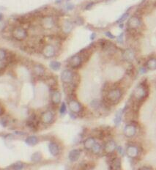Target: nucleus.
<instances>
[{
    "mask_svg": "<svg viewBox=\"0 0 156 170\" xmlns=\"http://www.w3.org/2000/svg\"><path fill=\"white\" fill-rule=\"evenodd\" d=\"M149 94V88L146 82H141L133 92V97L136 102H141L146 98Z\"/></svg>",
    "mask_w": 156,
    "mask_h": 170,
    "instance_id": "obj_1",
    "label": "nucleus"
},
{
    "mask_svg": "<svg viewBox=\"0 0 156 170\" xmlns=\"http://www.w3.org/2000/svg\"><path fill=\"white\" fill-rule=\"evenodd\" d=\"M122 96V92L120 88L115 87L109 89L107 92L105 100L106 103L109 104H116L120 100Z\"/></svg>",
    "mask_w": 156,
    "mask_h": 170,
    "instance_id": "obj_2",
    "label": "nucleus"
},
{
    "mask_svg": "<svg viewBox=\"0 0 156 170\" xmlns=\"http://www.w3.org/2000/svg\"><path fill=\"white\" fill-rule=\"evenodd\" d=\"M12 36L15 40L22 41L27 37L28 32L24 27H22L21 26H17L12 29Z\"/></svg>",
    "mask_w": 156,
    "mask_h": 170,
    "instance_id": "obj_3",
    "label": "nucleus"
},
{
    "mask_svg": "<svg viewBox=\"0 0 156 170\" xmlns=\"http://www.w3.org/2000/svg\"><path fill=\"white\" fill-rule=\"evenodd\" d=\"M125 153L129 158L132 160H136L139 158L141 151L140 148L135 144H129L125 149Z\"/></svg>",
    "mask_w": 156,
    "mask_h": 170,
    "instance_id": "obj_4",
    "label": "nucleus"
},
{
    "mask_svg": "<svg viewBox=\"0 0 156 170\" xmlns=\"http://www.w3.org/2000/svg\"><path fill=\"white\" fill-rule=\"evenodd\" d=\"M137 133V126L134 122L127 124L123 128V134L126 138H133Z\"/></svg>",
    "mask_w": 156,
    "mask_h": 170,
    "instance_id": "obj_5",
    "label": "nucleus"
},
{
    "mask_svg": "<svg viewBox=\"0 0 156 170\" xmlns=\"http://www.w3.org/2000/svg\"><path fill=\"white\" fill-rule=\"evenodd\" d=\"M68 107L70 112L75 114H79L83 111V106L79 102L75 99H70L68 101Z\"/></svg>",
    "mask_w": 156,
    "mask_h": 170,
    "instance_id": "obj_6",
    "label": "nucleus"
},
{
    "mask_svg": "<svg viewBox=\"0 0 156 170\" xmlns=\"http://www.w3.org/2000/svg\"><path fill=\"white\" fill-rule=\"evenodd\" d=\"M55 22L53 16L51 15H45L41 19V26L45 29H51L55 26Z\"/></svg>",
    "mask_w": 156,
    "mask_h": 170,
    "instance_id": "obj_7",
    "label": "nucleus"
},
{
    "mask_svg": "<svg viewBox=\"0 0 156 170\" xmlns=\"http://www.w3.org/2000/svg\"><path fill=\"white\" fill-rule=\"evenodd\" d=\"M41 52L45 58H52L56 55V48L52 44H46L42 48Z\"/></svg>",
    "mask_w": 156,
    "mask_h": 170,
    "instance_id": "obj_8",
    "label": "nucleus"
},
{
    "mask_svg": "<svg viewBox=\"0 0 156 170\" xmlns=\"http://www.w3.org/2000/svg\"><path fill=\"white\" fill-rule=\"evenodd\" d=\"M74 73L69 69H66L62 72L60 75V79L64 84H70L73 81Z\"/></svg>",
    "mask_w": 156,
    "mask_h": 170,
    "instance_id": "obj_9",
    "label": "nucleus"
},
{
    "mask_svg": "<svg viewBox=\"0 0 156 170\" xmlns=\"http://www.w3.org/2000/svg\"><path fill=\"white\" fill-rule=\"evenodd\" d=\"M54 115L53 113L52 112L51 110H47V111H43L40 116V122L43 125H49L51 124L53 120Z\"/></svg>",
    "mask_w": 156,
    "mask_h": 170,
    "instance_id": "obj_10",
    "label": "nucleus"
},
{
    "mask_svg": "<svg viewBox=\"0 0 156 170\" xmlns=\"http://www.w3.org/2000/svg\"><path fill=\"white\" fill-rule=\"evenodd\" d=\"M116 142L112 139H110L108 141H107L105 142V144L103 146V152H105L106 155H111V154H114L115 150L116 149Z\"/></svg>",
    "mask_w": 156,
    "mask_h": 170,
    "instance_id": "obj_11",
    "label": "nucleus"
},
{
    "mask_svg": "<svg viewBox=\"0 0 156 170\" xmlns=\"http://www.w3.org/2000/svg\"><path fill=\"white\" fill-rule=\"evenodd\" d=\"M83 60L81 59V56L79 54H75L74 56H71L68 61L69 65L72 67V68H78L82 64Z\"/></svg>",
    "mask_w": 156,
    "mask_h": 170,
    "instance_id": "obj_12",
    "label": "nucleus"
},
{
    "mask_svg": "<svg viewBox=\"0 0 156 170\" xmlns=\"http://www.w3.org/2000/svg\"><path fill=\"white\" fill-rule=\"evenodd\" d=\"M122 58L127 62H132L135 58V52L131 48H127L122 53Z\"/></svg>",
    "mask_w": 156,
    "mask_h": 170,
    "instance_id": "obj_13",
    "label": "nucleus"
},
{
    "mask_svg": "<svg viewBox=\"0 0 156 170\" xmlns=\"http://www.w3.org/2000/svg\"><path fill=\"white\" fill-rule=\"evenodd\" d=\"M32 71L37 77H43L45 75V68L41 64H34L32 67Z\"/></svg>",
    "mask_w": 156,
    "mask_h": 170,
    "instance_id": "obj_14",
    "label": "nucleus"
},
{
    "mask_svg": "<svg viewBox=\"0 0 156 170\" xmlns=\"http://www.w3.org/2000/svg\"><path fill=\"white\" fill-rule=\"evenodd\" d=\"M111 170H122V161L118 157H113L110 160V169Z\"/></svg>",
    "mask_w": 156,
    "mask_h": 170,
    "instance_id": "obj_15",
    "label": "nucleus"
},
{
    "mask_svg": "<svg viewBox=\"0 0 156 170\" xmlns=\"http://www.w3.org/2000/svg\"><path fill=\"white\" fill-rule=\"evenodd\" d=\"M141 25V21L139 18L136 16H132L129 18L127 22V26L131 29H135L138 28Z\"/></svg>",
    "mask_w": 156,
    "mask_h": 170,
    "instance_id": "obj_16",
    "label": "nucleus"
},
{
    "mask_svg": "<svg viewBox=\"0 0 156 170\" xmlns=\"http://www.w3.org/2000/svg\"><path fill=\"white\" fill-rule=\"evenodd\" d=\"M81 152L78 149H73L70 151L68 154V158L71 162H76L81 157Z\"/></svg>",
    "mask_w": 156,
    "mask_h": 170,
    "instance_id": "obj_17",
    "label": "nucleus"
},
{
    "mask_svg": "<svg viewBox=\"0 0 156 170\" xmlns=\"http://www.w3.org/2000/svg\"><path fill=\"white\" fill-rule=\"evenodd\" d=\"M48 150L53 156H57L60 152L59 146L54 141H51L48 144Z\"/></svg>",
    "mask_w": 156,
    "mask_h": 170,
    "instance_id": "obj_18",
    "label": "nucleus"
},
{
    "mask_svg": "<svg viewBox=\"0 0 156 170\" xmlns=\"http://www.w3.org/2000/svg\"><path fill=\"white\" fill-rule=\"evenodd\" d=\"M96 139L93 136H90V137L86 138V139L83 141V147L86 149V150H91L92 147H94V144H96Z\"/></svg>",
    "mask_w": 156,
    "mask_h": 170,
    "instance_id": "obj_19",
    "label": "nucleus"
},
{
    "mask_svg": "<svg viewBox=\"0 0 156 170\" xmlns=\"http://www.w3.org/2000/svg\"><path fill=\"white\" fill-rule=\"evenodd\" d=\"M62 100V94L59 91L54 90L51 95V102L53 105H59Z\"/></svg>",
    "mask_w": 156,
    "mask_h": 170,
    "instance_id": "obj_20",
    "label": "nucleus"
},
{
    "mask_svg": "<svg viewBox=\"0 0 156 170\" xmlns=\"http://www.w3.org/2000/svg\"><path fill=\"white\" fill-rule=\"evenodd\" d=\"M62 29L66 34H68L71 32L72 29H73V23H71V21H70L69 20H65L62 24Z\"/></svg>",
    "mask_w": 156,
    "mask_h": 170,
    "instance_id": "obj_21",
    "label": "nucleus"
},
{
    "mask_svg": "<svg viewBox=\"0 0 156 170\" xmlns=\"http://www.w3.org/2000/svg\"><path fill=\"white\" fill-rule=\"evenodd\" d=\"M38 142L39 139L36 136H29L25 139V143L29 146H34Z\"/></svg>",
    "mask_w": 156,
    "mask_h": 170,
    "instance_id": "obj_22",
    "label": "nucleus"
},
{
    "mask_svg": "<svg viewBox=\"0 0 156 170\" xmlns=\"http://www.w3.org/2000/svg\"><path fill=\"white\" fill-rule=\"evenodd\" d=\"M123 114L124 111L122 109H120L118 111H116L114 118V124L116 126H119V125H120L121 122H122V116H123Z\"/></svg>",
    "mask_w": 156,
    "mask_h": 170,
    "instance_id": "obj_23",
    "label": "nucleus"
},
{
    "mask_svg": "<svg viewBox=\"0 0 156 170\" xmlns=\"http://www.w3.org/2000/svg\"><path fill=\"white\" fill-rule=\"evenodd\" d=\"M91 152L94 154V155H100V153L103 152V147L98 142H96L94 147L91 149Z\"/></svg>",
    "mask_w": 156,
    "mask_h": 170,
    "instance_id": "obj_24",
    "label": "nucleus"
},
{
    "mask_svg": "<svg viewBox=\"0 0 156 170\" xmlns=\"http://www.w3.org/2000/svg\"><path fill=\"white\" fill-rule=\"evenodd\" d=\"M146 68L149 70H156V58H150L147 60L146 63Z\"/></svg>",
    "mask_w": 156,
    "mask_h": 170,
    "instance_id": "obj_25",
    "label": "nucleus"
},
{
    "mask_svg": "<svg viewBox=\"0 0 156 170\" xmlns=\"http://www.w3.org/2000/svg\"><path fill=\"white\" fill-rule=\"evenodd\" d=\"M61 65H62L61 62L56 60L51 61L49 64L50 68H51L52 70H53V71H58V70H59V69L61 68Z\"/></svg>",
    "mask_w": 156,
    "mask_h": 170,
    "instance_id": "obj_26",
    "label": "nucleus"
},
{
    "mask_svg": "<svg viewBox=\"0 0 156 170\" xmlns=\"http://www.w3.org/2000/svg\"><path fill=\"white\" fill-rule=\"evenodd\" d=\"M46 82H47V84H48V86H49L50 87H51V88L54 87V86H56V84H57V81H56V79L53 76L48 77V78H47V79H46Z\"/></svg>",
    "mask_w": 156,
    "mask_h": 170,
    "instance_id": "obj_27",
    "label": "nucleus"
},
{
    "mask_svg": "<svg viewBox=\"0 0 156 170\" xmlns=\"http://www.w3.org/2000/svg\"><path fill=\"white\" fill-rule=\"evenodd\" d=\"M42 158V155L40 152H34V154H32L31 156V159L32 161H34V162H38L40 161V160H41Z\"/></svg>",
    "mask_w": 156,
    "mask_h": 170,
    "instance_id": "obj_28",
    "label": "nucleus"
},
{
    "mask_svg": "<svg viewBox=\"0 0 156 170\" xmlns=\"http://www.w3.org/2000/svg\"><path fill=\"white\" fill-rule=\"evenodd\" d=\"M67 113V104L65 102H62L59 106V114L61 115H64Z\"/></svg>",
    "mask_w": 156,
    "mask_h": 170,
    "instance_id": "obj_29",
    "label": "nucleus"
},
{
    "mask_svg": "<svg viewBox=\"0 0 156 170\" xmlns=\"http://www.w3.org/2000/svg\"><path fill=\"white\" fill-rule=\"evenodd\" d=\"M12 168L13 170H23V168H24V164L21 163V162H18V163L12 165Z\"/></svg>",
    "mask_w": 156,
    "mask_h": 170,
    "instance_id": "obj_30",
    "label": "nucleus"
},
{
    "mask_svg": "<svg viewBox=\"0 0 156 170\" xmlns=\"http://www.w3.org/2000/svg\"><path fill=\"white\" fill-rule=\"evenodd\" d=\"M7 55V52L5 51V50L2 49V48H0V61L6 60Z\"/></svg>",
    "mask_w": 156,
    "mask_h": 170,
    "instance_id": "obj_31",
    "label": "nucleus"
},
{
    "mask_svg": "<svg viewBox=\"0 0 156 170\" xmlns=\"http://www.w3.org/2000/svg\"><path fill=\"white\" fill-rule=\"evenodd\" d=\"M128 16H129L128 12H125V13H124L123 15H122V16H121L120 18L117 20V21H116V23H119V24H120V23H122L126 19H127Z\"/></svg>",
    "mask_w": 156,
    "mask_h": 170,
    "instance_id": "obj_32",
    "label": "nucleus"
},
{
    "mask_svg": "<svg viewBox=\"0 0 156 170\" xmlns=\"http://www.w3.org/2000/svg\"><path fill=\"white\" fill-rule=\"evenodd\" d=\"M116 39H117V42H119V43L122 44L123 43V41H124V33H121L120 34H119V36H118L117 37H116Z\"/></svg>",
    "mask_w": 156,
    "mask_h": 170,
    "instance_id": "obj_33",
    "label": "nucleus"
},
{
    "mask_svg": "<svg viewBox=\"0 0 156 170\" xmlns=\"http://www.w3.org/2000/svg\"><path fill=\"white\" fill-rule=\"evenodd\" d=\"M65 7L67 10H73L74 7H75V5H74L73 4H72V3H67V4H66Z\"/></svg>",
    "mask_w": 156,
    "mask_h": 170,
    "instance_id": "obj_34",
    "label": "nucleus"
},
{
    "mask_svg": "<svg viewBox=\"0 0 156 170\" xmlns=\"http://www.w3.org/2000/svg\"><path fill=\"white\" fill-rule=\"evenodd\" d=\"M105 36H106V37H108L109 39H114L115 38V36L111 32H108H108H105Z\"/></svg>",
    "mask_w": 156,
    "mask_h": 170,
    "instance_id": "obj_35",
    "label": "nucleus"
},
{
    "mask_svg": "<svg viewBox=\"0 0 156 170\" xmlns=\"http://www.w3.org/2000/svg\"><path fill=\"white\" fill-rule=\"evenodd\" d=\"M94 5V2H89L86 4V7H85V9H86V10H90Z\"/></svg>",
    "mask_w": 156,
    "mask_h": 170,
    "instance_id": "obj_36",
    "label": "nucleus"
},
{
    "mask_svg": "<svg viewBox=\"0 0 156 170\" xmlns=\"http://www.w3.org/2000/svg\"><path fill=\"white\" fill-rule=\"evenodd\" d=\"M138 71H139L140 74H144V73H146V68L144 67H140Z\"/></svg>",
    "mask_w": 156,
    "mask_h": 170,
    "instance_id": "obj_37",
    "label": "nucleus"
},
{
    "mask_svg": "<svg viewBox=\"0 0 156 170\" xmlns=\"http://www.w3.org/2000/svg\"><path fill=\"white\" fill-rule=\"evenodd\" d=\"M138 170H152V168L150 166H143L141 167H140Z\"/></svg>",
    "mask_w": 156,
    "mask_h": 170,
    "instance_id": "obj_38",
    "label": "nucleus"
},
{
    "mask_svg": "<svg viewBox=\"0 0 156 170\" xmlns=\"http://www.w3.org/2000/svg\"><path fill=\"white\" fill-rule=\"evenodd\" d=\"M95 37H96V33H92L91 34V35H90V40H94V39H95Z\"/></svg>",
    "mask_w": 156,
    "mask_h": 170,
    "instance_id": "obj_39",
    "label": "nucleus"
},
{
    "mask_svg": "<svg viewBox=\"0 0 156 170\" xmlns=\"http://www.w3.org/2000/svg\"><path fill=\"white\" fill-rule=\"evenodd\" d=\"M63 1H64V0H56V1H55V3H56V4H62Z\"/></svg>",
    "mask_w": 156,
    "mask_h": 170,
    "instance_id": "obj_40",
    "label": "nucleus"
},
{
    "mask_svg": "<svg viewBox=\"0 0 156 170\" xmlns=\"http://www.w3.org/2000/svg\"><path fill=\"white\" fill-rule=\"evenodd\" d=\"M3 112H4V109H3V108L0 106V116L2 115Z\"/></svg>",
    "mask_w": 156,
    "mask_h": 170,
    "instance_id": "obj_41",
    "label": "nucleus"
},
{
    "mask_svg": "<svg viewBox=\"0 0 156 170\" xmlns=\"http://www.w3.org/2000/svg\"><path fill=\"white\" fill-rule=\"evenodd\" d=\"M115 1V0H107L106 2L108 3V4H110V3L113 2V1Z\"/></svg>",
    "mask_w": 156,
    "mask_h": 170,
    "instance_id": "obj_42",
    "label": "nucleus"
},
{
    "mask_svg": "<svg viewBox=\"0 0 156 170\" xmlns=\"http://www.w3.org/2000/svg\"><path fill=\"white\" fill-rule=\"evenodd\" d=\"M3 19V15L1 13H0V21H2Z\"/></svg>",
    "mask_w": 156,
    "mask_h": 170,
    "instance_id": "obj_43",
    "label": "nucleus"
},
{
    "mask_svg": "<svg viewBox=\"0 0 156 170\" xmlns=\"http://www.w3.org/2000/svg\"><path fill=\"white\" fill-rule=\"evenodd\" d=\"M119 27H120L121 29H122V27H123V24H122V23H120V24H119Z\"/></svg>",
    "mask_w": 156,
    "mask_h": 170,
    "instance_id": "obj_44",
    "label": "nucleus"
},
{
    "mask_svg": "<svg viewBox=\"0 0 156 170\" xmlns=\"http://www.w3.org/2000/svg\"><path fill=\"white\" fill-rule=\"evenodd\" d=\"M109 170H111V169H109Z\"/></svg>",
    "mask_w": 156,
    "mask_h": 170,
    "instance_id": "obj_45",
    "label": "nucleus"
}]
</instances>
